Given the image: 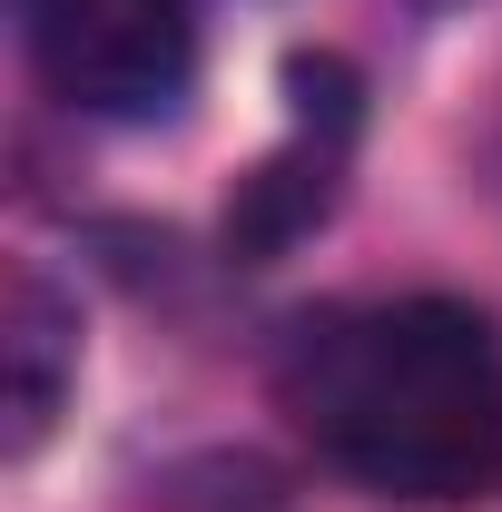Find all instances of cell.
I'll list each match as a JSON object with an SVG mask.
<instances>
[{"label": "cell", "instance_id": "1", "mask_svg": "<svg viewBox=\"0 0 502 512\" xmlns=\"http://www.w3.org/2000/svg\"><path fill=\"white\" fill-rule=\"evenodd\" d=\"M286 404L355 483L473 503L502 483V345L453 296L345 306L286 345Z\"/></svg>", "mask_w": 502, "mask_h": 512}, {"label": "cell", "instance_id": "2", "mask_svg": "<svg viewBox=\"0 0 502 512\" xmlns=\"http://www.w3.org/2000/svg\"><path fill=\"white\" fill-rule=\"evenodd\" d=\"M30 10H40V69L60 79V99L99 119L178 109L197 60L188 0H30Z\"/></svg>", "mask_w": 502, "mask_h": 512}, {"label": "cell", "instance_id": "3", "mask_svg": "<svg viewBox=\"0 0 502 512\" xmlns=\"http://www.w3.org/2000/svg\"><path fill=\"white\" fill-rule=\"evenodd\" d=\"M0 345H10V453H30L40 434H50L69 375H79V316H69L40 276H20V286H10V335H0Z\"/></svg>", "mask_w": 502, "mask_h": 512}]
</instances>
